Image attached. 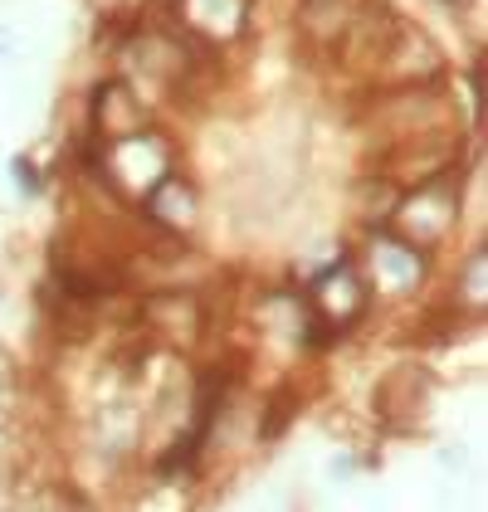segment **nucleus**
I'll return each instance as SVG.
<instances>
[{
  "mask_svg": "<svg viewBox=\"0 0 488 512\" xmlns=\"http://www.w3.org/2000/svg\"><path fill=\"white\" fill-rule=\"evenodd\" d=\"M469 215L484 230V220H479V147L469 157L449 161L440 171L401 186V200L391 210V225L401 235H410L415 244H425L435 254H449L464 239Z\"/></svg>",
  "mask_w": 488,
  "mask_h": 512,
  "instance_id": "f257e3e1",
  "label": "nucleus"
},
{
  "mask_svg": "<svg viewBox=\"0 0 488 512\" xmlns=\"http://www.w3.org/2000/svg\"><path fill=\"white\" fill-rule=\"evenodd\" d=\"M352 254L362 269L366 288L376 298V313H410L425 298H435V283L445 269V254L415 244L410 235H401L396 225H366L352 235Z\"/></svg>",
  "mask_w": 488,
  "mask_h": 512,
  "instance_id": "f03ea898",
  "label": "nucleus"
},
{
  "mask_svg": "<svg viewBox=\"0 0 488 512\" xmlns=\"http://www.w3.org/2000/svg\"><path fill=\"white\" fill-rule=\"evenodd\" d=\"M298 283H303V293H308L313 313L323 317V322H332L347 342L366 337V327H371V317H376V298H371L362 269H357L352 239H342L323 264L303 269Z\"/></svg>",
  "mask_w": 488,
  "mask_h": 512,
  "instance_id": "7ed1b4c3",
  "label": "nucleus"
},
{
  "mask_svg": "<svg viewBox=\"0 0 488 512\" xmlns=\"http://www.w3.org/2000/svg\"><path fill=\"white\" fill-rule=\"evenodd\" d=\"M435 371L420 361V356H406L396 366H386L376 381H371V395H366V425L376 434H415L430 425L435 415Z\"/></svg>",
  "mask_w": 488,
  "mask_h": 512,
  "instance_id": "20e7f679",
  "label": "nucleus"
},
{
  "mask_svg": "<svg viewBox=\"0 0 488 512\" xmlns=\"http://www.w3.org/2000/svg\"><path fill=\"white\" fill-rule=\"evenodd\" d=\"M205 215H210L205 181L191 171V161L171 166L152 191H142V196L132 200V220L147 225V230H157V235H171V239H196L205 225Z\"/></svg>",
  "mask_w": 488,
  "mask_h": 512,
  "instance_id": "39448f33",
  "label": "nucleus"
},
{
  "mask_svg": "<svg viewBox=\"0 0 488 512\" xmlns=\"http://www.w3.org/2000/svg\"><path fill=\"white\" fill-rule=\"evenodd\" d=\"M449 54L445 44L430 35V25H420V20H410L401 15V25H396V35L386 44V54H381V64H376V74L366 88H396V83H440L449 79ZM362 88V93H366Z\"/></svg>",
  "mask_w": 488,
  "mask_h": 512,
  "instance_id": "423d86ee",
  "label": "nucleus"
},
{
  "mask_svg": "<svg viewBox=\"0 0 488 512\" xmlns=\"http://www.w3.org/2000/svg\"><path fill=\"white\" fill-rule=\"evenodd\" d=\"M162 118L132 83L122 79L118 69H108V74H98V79L88 83V93H83V132L88 137H98V142H108V137H122V132H132V127H142V122Z\"/></svg>",
  "mask_w": 488,
  "mask_h": 512,
  "instance_id": "0eeeda50",
  "label": "nucleus"
},
{
  "mask_svg": "<svg viewBox=\"0 0 488 512\" xmlns=\"http://www.w3.org/2000/svg\"><path fill=\"white\" fill-rule=\"evenodd\" d=\"M357 10H362V0H293L284 15L293 30V54L308 59L313 69H327L332 49L342 44Z\"/></svg>",
  "mask_w": 488,
  "mask_h": 512,
  "instance_id": "6e6552de",
  "label": "nucleus"
},
{
  "mask_svg": "<svg viewBox=\"0 0 488 512\" xmlns=\"http://www.w3.org/2000/svg\"><path fill=\"white\" fill-rule=\"evenodd\" d=\"M435 298L449 313L469 317V322H488V239L469 235L459 239V254H449V264L440 269Z\"/></svg>",
  "mask_w": 488,
  "mask_h": 512,
  "instance_id": "1a4fd4ad",
  "label": "nucleus"
},
{
  "mask_svg": "<svg viewBox=\"0 0 488 512\" xmlns=\"http://www.w3.org/2000/svg\"><path fill=\"white\" fill-rule=\"evenodd\" d=\"M401 200V181L381 166H357L352 181H347V215H352V230L366 225H391V210Z\"/></svg>",
  "mask_w": 488,
  "mask_h": 512,
  "instance_id": "9d476101",
  "label": "nucleus"
},
{
  "mask_svg": "<svg viewBox=\"0 0 488 512\" xmlns=\"http://www.w3.org/2000/svg\"><path fill=\"white\" fill-rule=\"evenodd\" d=\"M49 171H44L40 157H30V152H15L10 157V186H15V196L20 200H44L49 196Z\"/></svg>",
  "mask_w": 488,
  "mask_h": 512,
  "instance_id": "9b49d317",
  "label": "nucleus"
},
{
  "mask_svg": "<svg viewBox=\"0 0 488 512\" xmlns=\"http://www.w3.org/2000/svg\"><path fill=\"white\" fill-rule=\"evenodd\" d=\"M20 54H25V44H20V30L0 20V64H10V59H20Z\"/></svg>",
  "mask_w": 488,
  "mask_h": 512,
  "instance_id": "f8f14e48",
  "label": "nucleus"
},
{
  "mask_svg": "<svg viewBox=\"0 0 488 512\" xmlns=\"http://www.w3.org/2000/svg\"><path fill=\"white\" fill-rule=\"evenodd\" d=\"M430 5H440V10H454V5H459V0H430Z\"/></svg>",
  "mask_w": 488,
  "mask_h": 512,
  "instance_id": "ddd939ff",
  "label": "nucleus"
}]
</instances>
